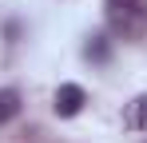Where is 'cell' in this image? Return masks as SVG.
I'll use <instances>...</instances> for the list:
<instances>
[{"mask_svg": "<svg viewBox=\"0 0 147 143\" xmlns=\"http://www.w3.org/2000/svg\"><path fill=\"white\" fill-rule=\"evenodd\" d=\"M103 16H107V28L115 36H135L139 16H143V4L139 0H103Z\"/></svg>", "mask_w": 147, "mask_h": 143, "instance_id": "obj_1", "label": "cell"}, {"mask_svg": "<svg viewBox=\"0 0 147 143\" xmlns=\"http://www.w3.org/2000/svg\"><path fill=\"white\" fill-rule=\"evenodd\" d=\"M84 103H88V92L80 88V84H60V92H56V115L60 119H72V115H80L84 111Z\"/></svg>", "mask_w": 147, "mask_h": 143, "instance_id": "obj_2", "label": "cell"}, {"mask_svg": "<svg viewBox=\"0 0 147 143\" xmlns=\"http://www.w3.org/2000/svg\"><path fill=\"white\" fill-rule=\"evenodd\" d=\"M84 56L92 60V64H107L111 60V40L99 32V36H88V44H84Z\"/></svg>", "mask_w": 147, "mask_h": 143, "instance_id": "obj_3", "label": "cell"}, {"mask_svg": "<svg viewBox=\"0 0 147 143\" xmlns=\"http://www.w3.org/2000/svg\"><path fill=\"white\" fill-rule=\"evenodd\" d=\"M16 115H20V92L16 88H0V127L12 123Z\"/></svg>", "mask_w": 147, "mask_h": 143, "instance_id": "obj_4", "label": "cell"}, {"mask_svg": "<svg viewBox=\"0 0 147 143\" xmlns=\"http://www.w3.org/2000/svg\"><path fill=\"white\" fill-rule=\"evenodd\" d=\"M123 123H127V127H135V131H147V95H139V99L127 107Z\"/></svg>", "mask_w": 147, "mask_h": 143, "instance_id": "obj_5", "label": "cell"}]
</instances>
